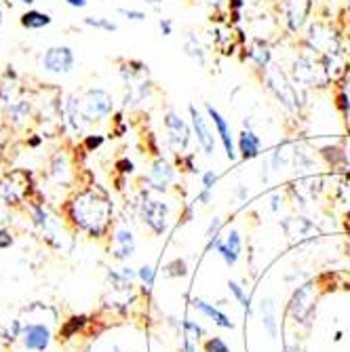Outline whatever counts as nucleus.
<instances>
[{
    "mask_svg": "<svg viewBox=\"0 0 350 352\" xmlns=\"http://www.w3.org/2000/svg\"><path fill=\"white\" fill-rule=\"evenodd\" d=\"M266 93L281 106V110L294 120H304V114L308 110V91L300 89L287 68L281 61H274L272 66L258 76Z\"/></svg>",
    "mask_w": 350,
    "mask_h": 352,
    "instance_id": "1",
    "label": "nucleus"
},
{
    "mask_svg": "<svg viewBox=\"0 0 350 352\" xmlns=\"http://www.w3.org/2000/svg\"><path fill=\"white\" fill-rule=\"evenodd\" d=\"M112 211L110 199L95 188L78 192L70 203V215L74 223L93 239H102L108 232Z\"/></svg>",
    "mask_w": 350,
    "mask_h": 352,
    "instance_id": "2",
    "label": "nucleus"
},
{
    "mask_svg": "<svg viewBox=\"0 0 350 352\" xmlns=\"http://www.w3.org/2000/svg\"><path fill=\"white\" fill-rule=\"evenodd\" d=\"M114 114V98L106 89H89L83 95H72L68 102V118L76 131H87L95 122Z\"/></svg>",
    "mask_w": 350,
    "mask_h": 352,
    "instance_id": "3",
    "label": "nucleus"
},
{
    "mask_svg": "<svg viewBox=\"0 0 350 352\" xmlns=\"http://www.w3.org/2000/svg\"><path fill=\"white\" fill-rule=\"evenodd\" d=\"M285 68H287L292 80L308 93L331 89V82L325 74V66H323L321 55H316L314 51L304 47L298 38H296V51H294L289 63Z\"/></svg>",
    "mask_w": 350,
    "mask_h": 352,
    "instance_id": "4",
    "label": "nucleus"
},
{
    "mask_svg": "<svg viewBox=\"0 0 350 352\" xmlns=\"http://www.w3.org/2000/svg\"><path fill=\"white\" fill-rule=\"evenodd\" d=\"M298 41L321 57H329L348 49L344 28H340L338 21H333L331 17L310 19V23L306 25V30L302 32V36Z\"/></svg>",
    "mask_w": 350,
    "mask_h": 352,
    "instance_id": "5",
    "label": "nucleus"
},
{
    "mask_svg": "<svg viewBox=\"0 0 350 352\" xmlns=\"http://www.w3.org/2000/svg\"><path fill=\"white\" fill-rule=\"evenodd\" d=\"M314 0H276L272 11L281 21L283 34L287 38H300L312 19Z\"/></svg>",
    "mask_w": 350,
    "mask_h": 352,
    "instance_id": "6",
    "label": "nucleus"
},
{
    "mask_svg": "<svg viewBox=\"0 0 350 352\" xmlns=\"http://www.w3.org/2000/svg\"><path fill=\"white\" fill-rule=\"evenodd\" d=\"M163 131H165V144L167 148L177 156L188 152L190 142H193V126H190V120L184 118L177 110L169 108L163 114Z\"/></svg>",
    "mask_w": 350,
    "mask_h": 352,
    "instance_id": "7",
    "label": "nucleus"
},
{
    "mask_svg": "<svg viewBox=\"0 0 350 352\" xmlns=\"http://www.w3.org/2000/svg\"><path fill=\"white\" fill-rule=\"evenodd\" d=\"M188 120H190V126H193V135L197 140V146L201 148V152L211 158L215 156V150H217V135H215V129L209 120V116L205 114V110H201L197 104H188Z\"/></svg>",
    "mask_w": 350,
    "mask_h": 352,
    "instance_id": "8",
    "label": "nucleus"
},
{
    "mask_svg": "<svg viewBox=\"0 0 350 352\" xmlns=\"http://www.w3.org/2000/svg\"><path fill=\"white\" fill-rule=\"evenodd\" d=\"M203 110H205V114L209 116V120H211V124H213L215 135H217V142H219V146H221V148H224L226 158H228V161H237V158H239V150H237V135H234V131H232L230 120H228L224 114H221V112L211 104V102H205Z\"/></svg>",
    "mask_w": 350,
    "mask_h": 352,
    "instance_id": "9",
    "label": "nucleus"
},
{
    "mask_svg": "<svg viewBox=\"0 0 350 352\" xmlns=\"http://www.w3.org/2000/svg\"><path fill=\"white\" fill-rule=\"evenodd\" d=\"M274 47H276V43L266 41V38H249L247 45L243 47V51H241L243 59L249 63L256 76L266 72L276 61L274 59Z\"/></svg>",
    "mask_w": 350,
    "mask_h": 352,
    "instance_id": "10",
    "label": "nucleus"
},
{
    "mask_svg": "<svg viewBox=\"0 0 350 352\" xmlns=\"http://www.w3.org/2000/svg\"><path fill=\"white\" fill-rule=\"evenodd\" d=\"M41 66L45 72L55 76H68L76 66V55L68 45H53L43 51Z\"/></svg>",
    "mask_w": 350,
    "mask_h": 352,
    "instance_id": "11",
    "label": "nucleus"
},
{
    "mask_svg": "<svg viewBox=\"0 0 350 352\" xmlns=\"http://www.w3.org/2000/svg\"><path fill=\"white\" fill-rule=\"evenodd\" d=\"M140 217L154 234H163L169 223V205L144 192L142 203H140Z\"/></svg>",
    "mask_w": 350,
    "mask_h": 352,
    "instance_id": "12",
    "label": "nucleus"
},
{
    "mask_svg": "<svg viewBox=\"0 0 350 352\" xmlns=\"http://www.w3.org/2000/svg\"><path fill=\"white\" fill-rule=\"evenodd\" d=\"M175 175H177L175 163H171L165 156H154V161L150 163V169H148V175L144 182L148 184V190L158 192V195H165V192L171 190Z\"/></svg>",
    "mask_w": 350,
    "mask_h": 352,
    "instance_id": "13",
    "label": "nucleus"
},
{
    "mask_svg": "<svg viewBox=\"0 0 350 352\" xmlns=\"http://www.w3.org/2000/svg\"><path fill=\"white\" fill-rule=\"evenodd\" d=\"M314 300H316V292L312 283H306L300 289H296L289 302V314L296 318V323L308 321V316L314 312Z\"/></svg>",
    "mask_w": 350,
    "mask_h": 352,
    "instance_id": "14",
    "label": "nucleus"
},
{
    "mask_svg": "<svg viewBox=\"0 0 350 352\" xmlns=\"http://www.w3.org/2000/svg\"><path fill=\"white\" fill-rule=\"evenodd\" d=\"M237 150L239 158L243 161H253V158H260L264 152V140L256 131V126H241V131L237 133Z\"/></svg>",
    "mask_w": 350,
    "mask_h": 352,
    "instance_id": "15",
    "label": "nucleus"
},
{
    "mask_svg": "<svg viewBox=\"0 0 350 352\" xmlns=\"http://www.w3.org/2000/svg\"><path fill=\"white\" fill-rule=\"evenodd\" d=\"M217 251L221 255V260L226 262V266H234L241 258V249H243V239H241V232L239 230H230L226 234V239H215L211 243H207V251Z\"/></svg>",
    "mask_w": 350,
    "mask_h": 352,
    "instance_id": "16",
    "label": "nucleus"
},
{
    "mask_svg": "<svg viewBox=\"0 0 350 352\" xmlns=\"http://www.w3.org/2000/svg\"><path fill=\"white\" fill-rule=\"evenodd\" d=\"M182 51L201 70H207L209 68V49L203 43V38L199 36V32H195V30L186 32L184 41H182Z\"/></svg>",
    "mask_w": 350,
    "mask_h": 352,
    "instance_id": "17",
    "label": "nucleus"
},
{
    "mask_svg": "<svg viewBox=\"0 0 350 352\" xmlns=\"http://www.w3.org/2000/svg\"><path fill=\"white\" fill-rule=\"evenodd\" d=\"M281 228L292 241H310L316 232V223L304 215H292L281 221Z\"/></svg>",
    "mask_w": 350,
    "mask_h": 352,
    "instance_id": "18",
    "label": "nucleus"
},
{
    "mask_svg": "<svg viewBox=\"0 0 350 352\" xmlns=\"http://www.w3.org/2000/svg\"><path fill=\"white\" fill-rule=\"evenodd\" d=\"M21 342L32 352H45L51 344V329L41 323H30L21 331Z\"/></svg>",
    "mask_w": 350,
    "mask_h": 352,
    "instance_id": "19",
    "label": "nucleus"
},
{
    "mask_svg": "<svg viewBox=\"0 0 350 352\" xmlns=\"http://www.w3.org/2000/svg\"><path fill=\"white\" fill-rule=\"evenodd\" d=\"M112 253H114L116 260H127V258H131V255L135 253V236L127 226L116 228V232H114V251Z\"/></svg>",
    "mask_w": 350,
    "mask_h": 352,
    "instance_id": "20",
    "label": "nucleus"
},
{
    "mask_svg": "<svg viewBox=\"0 0 350 352\" xmlns=\"http://www.w3.org/2000/svg\"><path fill=\"white\" fill-rule=\"evenodd\" d=\"M193 308L199 310L201 314H205L207 318H211V321H213L217 327H221V329H232V327H234V323L230 321V318H228L224 312L217 310L215 306H211V304H207V302H203V300H199V298L193 300Z\"/></svg>",
    "mask_w": 350,
    "mask_h": 352,
    "instance_id": "21",
    "label": "nucleus"
},
{
    "mask_svg": "<svg viewBox=\"0 0 350 352\" xmlns=\"http://www.w3.org/2000/svg\"><path fill=\"white\" fill-rule=\"evenodd\" d=\"M260 316H262V325L268 331L270 338H278V321H276V304L272 298L262 300L260 304Z\"/></svg>",
    "mask_w": 350,
    "mask_h": 352,
    "instance_id": "22",
    "label": "nucleus"
},
{
    "mask_svg": "<svg viewBox=\"0 0 350 352\" xmlns=\"http://www.w3.org/2000/svg\"><path fill=\"white\" fill-rule=\"evenodd\" d=\"M333 98H336V108L340 110L342 118L346 120V124H350V76L333 87Z\"/></svg>",
    "mask_w": 350,
    "mask_h": 352,
    "instance_id": "23",
    "label": "nucleus"
},
{
    "mask_svg": "<svg viewBox=\"0 0 350 352\" xmlns=\"http://www.w3.org/2000/svg\"><path fill=\"white\" fill-rule=\"evenodd\" d=\"M51 21H53V17L45 11H39V9H28L19 17V23L23 30H43V28L51 25Z\"/></svg>",
    "mask_w": 350,
    "mask_h": 352,
    "instance_id": "24",
    "label": "nucleus"
},
{
    "mask_svg": "<svg viewBox=\"0 0 350 352\" xmlns=\"http://www.w3.org/2000/svg\"><path fill=\"white\" fill-rule=\"evenodd\" d=\"M51 173L57 177V182H63V184H68L70 182V163H68V158L66 154H61L57 152L55 158H53V165H51Z\"/></svg>",
    "mask_w": 350,
    "mask_h": 352,
    "instance_id": "25",
    "label": "nucleus"
},
{
    "mask_svg": "<svg viewBox=\"0 0 350 352\" xmlns=\"http://www.w3.org/2000/svg\"><path fill=\"white\" fill-rule=\"evenodd\" d=\"M83 23H85L87 28H93V30L106 32V34H112V32H116V30H118V25H116L112 19L102 17V15H89V17H85V19H83Z\"/></svg>",
    "mask_w": 350,
    "mask_h": 352,
    "instance_id": "26",
    "label": "nucleus"
},
{
    "mask_svg": "<svg viewBox=\"0 0 350 352\" xmlns=\"http://www.w3.org/2000/svg\"><path fill=\"white\" fill-rule=\"evenodd\" d=\"M175 167L179 171H188V173H201L199 163H197V154L193 152H184L175 156Z\"/></svg>",
    "mask_w": 350,
    "mask_h": 352,
    "instance_id": "27",
    "label": "nucleus"
},
{
    "mask_svg": "<svg viewBox=\"0 0 350 352\" xmlns=\"http://www.w3.org/2000/svg\"><path fill=\"white\" fill-rule=\"evenodd\" d=\"M21 331H23V325L19 321H13L5 327H0V338L7 340V342H13V340L21 338Z\"/></svg>",
    "mask_w": 350,
    "mask_h": 352,
    "instance_id": "28",
    "label": "nucleus"
},
{
    "mask_svg": "<svg viewBox=\"0 0 350 352\" xmlns=\"http://www.w3.org/2000/svg\"><path fill=\"white\" fill-rule=\"evenodd\" d=\"M118 15H122L127 21H146L148 13L144 9H133V7H120Z\"/></svg>",
    "mask_w": 350,
    "mask_h": 352,
    "instance_id": "29",
    "label": "nucleus"
},
{
    "mask_svg": "<svg viewBox=\"0 0 350 352\" xmlns=\"http://www.w3.org/2000/svg\"><path fill=\"white\" fill-rule=\"evenodd\" d=\"M165 270H167L169 276H186L188 274V264H186L184 258H175L171 264H167Z\"/></svg>",
    "mask_w": 350,
    "mask_h": 352,
    "instance_id": "30",
    "label": "nucleus"
},
{
    "mask_svg": "<svg viewBox=\"0 0 350 352\" xmlns=\"http://www.w3.org/2000/svg\"><path fill=\"white\" fill-rule=\"evenodd\" d=\"M201 336H203V329L195 321H184V338H188V340H193V342L199 344Z\"/></svg>",
    "mask_w": 350,
    "mask_h": 352,
    "instance_id": "31",
    "label": "nucleus"
},
{
    "mask_svg": "<svg viewBox=\"0 0 350 352\" xmlns=\"http://www.w3.org/2000/svg\"><path fill=\"white\" fill-rule=\"evenodd\" d=\"M228 289H230V292H232V296H234V298H237V300L241 302V306L249 310V302H251V300H249V296H247V294L243 292V287H241L239 283L230 280V283H228Z\"/></svg>",
    "mask_w": 350,
    "mask_h": 352,
    "instance_id": "32",
    "label": "nucleus"
},
{
    "mask_svg": "<svg viewBox=\"0 0 350 352\" xmlns=\"http://www.w3.org/2000/svg\"><path fill=\"white\" fill-rule=\"evenodd\" d=\"M217 182H219V173H217L215 169L201 171V186H203V188H207V190H213Z\"/></svg>",
    "mask_w": 350,
    "mask_h": 352,
    "instance_id": "33",
    "label": "nucleus"
},
{
    "mask_svg": "<svg viewBox=\"0 0 350 352\" xmlns=\"http://www.w3.org/2000/svg\"><path fill=\"white\" fill-rule=\"evenodd\" d=\"M221 228H224V221H221L219 217H213V219H211V223H209V228H207V232H205V236H207V243H211V241L219 239V232H221Z\"/></svg>",
    "mask_w": 350,
    "mask_h": 352,
    "instance_id": "34",
    "label": "nucleus"
},
{
    "mask_svg": "<svg viewBox=\"0 0 350 352\" xmlns=\"http://www.w3.org/2000/svg\"><path fill=\"white\" fill-rule=\"evenodd\" d=\"M158 30H161L163 38H169V36L175 34V21L171 17H161V19H158Z\"/></svg>",
    "mask_w": 350,
    "mask_h": 352,
    "instance_id": "35",
    "label": "nucleus"
},
{
    "mask_svg": "<svg viewBox=\"0 0 350 352\" xmlns=\"http://www.w3.org/2000/svg\"><path fill=\"white\" fill-rule=\"evenodd\" d=\"M138 276L142 278V283H144L146 287H152V285H154V278H156V272H154L152 266H142V268L138 270Z\"/></svg>",
    "mask_w": 350,
    "mask_h": 352,
    "instance_id": "36",
    "label": "nucleus"
},
{
    "mask_svg": "<svg viewBox=\"0 0 350 352\" xmlns=\"http://www.w3.org/2000/svg\"><path fill=\"white\" fill-rule=\"evenodd\" d=\"M205 352H230V348L224 342H221L219 338H211L205 344Z\"/></svg>",
    "mask_w": 350,
    "mask_h": 352,
    "instance_id": "37",
    "label": "nucleus"
},
{
    "mask_svg": "<svg viewBox=\"0 0 350 352\" xmlns=\"http://www.w3.org/2000/svg\"><path fill=\"white\" fill-rule=\"evenodd\" d=\"M106 142V138L104 135H85V148L89 150V152H93V150H98L102 144Z\"/></svg>",
    "mask_w": 350,
    "mask_h": 352,
    "instance_id": "38",
    "label": "nucleus"
},
{
    "mask_svg": "<svg viewBox=\"0 0 350 352\" xmlns=\"http://www.w3.org/2000/svg\"><path fill=\"white\" fill-rule=\"evenodd\" d=\"M213 201V190H207V188H201L199 195L195 197V205H209Z\"/></svg>",
    "mask_w": 350,
    "mask_h": 352,
    "instance_id": "39",
    "label": "nucleus"
},
{
    "mask_svg": "<svg viewBox=\"0 0 350 352\" xmlns=\"http://www.w3.org/2000/svg\"><path fill=\"white\" fill-rule=\"evenodd\" d=\"M85 323V316H78V318H72V323L66 325V329H63V338H70L76 329H80Z\"/></svg>",
    "mask_w": 350,
    "mask_h": 352,
    "instance_id": "40",
    "label": "nucleus"
},
{
    "mask_svg": "<svg viewBox=\"0 0 350 352\" xmlns=\"http://www.w3.org/2000/svg\"><path fill=\"white\" fill-rule=\"evenodd\" d=\"M234 199H237L239 203H245V201L249 199V190H247L245 184H237V186H234Z\"/></svg>",
    "mask_w": 350,
    "mask_h": 352,
    "instance_id": "41",
    "label": "nucleus"
},
{
    "mask_svg": "<svg viewBox=\"0 0 350 352\" xmlns=\"http://www.w3.org/2000/svg\"><path fill=\"white\" fill-rule=\"evenodd\" d=\"M11 245H13L11 232L5 230V228H0V249H7V247H11Z\"/></svg>",
    "mask_w": 350,
    "mask_h": 352,
    "instance_id": "42",
    "label": "nucleus"
},
{
    "mask_svg": "<svg viewBox=\"0 0 350 352\" xmlns=\"http://www.w3.org/2000/svg\"><path fill=\"white\" fill-rule=\"evenodd\" d=\"M283 205V195H281V192H272V195H270V211H278V207Z\"/></svg>",
    "mask_w": 350,
    "mask_h": 352,
    "instance_id": "43",
    "label": "nucleus"
},
{
    "mask_svg": "<svg viewBox=\"0 0 350 352\" xmlns=\"http://www.w3.org/2000/svg\"><path fill=\"white\" fill-rule=\"evenodd\" d=\"M70 9H85L87 7V0H63Z\"/></svg>",
    "mask_w": 350,
    "mask_h": 352,
    "instance_id": "44",
    "label": "nucleus"
},
{
    "mask_svg": "<svg viewBox=\"0 0 350 352\" xmlns=\"http://www.w3.org/2000/svg\"><path fill=\"white\" fill-rule=\"evenodd\" d=\"M344 152H346V163L350 165V135L344 140Z\"/></svg>",
    "mask_w": 350,
    "mask_h": 352,
    "instance_id": "45",
    "label": "nucleus"
},
{
    "mask_svg": "<svg viewBox=\"0 0 350 352\" xmlns=\"http://www.w3.org/2000/svg\"><path fill=\"white\" fill-rule=\"evenodd\" d=\"M344 17H346V28H350V0H346V9H344Z\"/></svg>",
    "mask_w": 350,
    "mask_h": 352,
    "instance_id": "46",
    "label": "nucleus"
},
{
    "mask_svg": "<svg viewBox=\"0 0 350 352\" xmlns=\"http://www.w3.org/2000/svg\"><path fill=\"white\" fill-rule=\"evenodd\" d=\"M144 3H146V5H152V7H158V5L163 3V0H144Z\"/></svg>",
    "mask_w": 350,
    "mask_h": 352,
    "instance_id": "47",
    "label": "nucleus"
},
{
    "mask_svg": "<svg viewBox=\"0 0 350 352\" xmlns=\"http://www.w3.org/2000/svg\"><path fill=\"white\" fill-rule=\"evenodd\" d=\"M17 3H21V5H34L36 0H17Z\"/></svg>",
    "mask_w": 350,
    "mask_h": 352,
    "instance_id": "48",
    "label": "nucleus"
},
{
    "mask_svg": "<svg viewBox=\"0 0 350 352\" xmlns=\"http://www.w3.org/2000/svg\"><path fill=\"white\" fill-rule=\"evenodd\" d=\"M0 28H3V5H0Z\"/></svg>",
    "mask_w": 350,
    "mask_h": 352,
    "instance_id": "49",
    "label": "nucleus"
},
{
    "mask_svg": "<svg viewBox=\"0 0 350 352\" xmlns=\"http://www.w3.org/2000/svg\"><path fill=\"white\" fill-rule=\"evenodd\" d=\"M114 352H124V350H120L118 346H114Z\"/></svg>",
    "mask_w": 350,
    "mask_h": 352,
    "instance_id": "50",
    "label": "nucleus"
}]
</instances>
